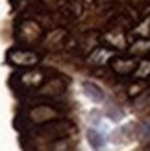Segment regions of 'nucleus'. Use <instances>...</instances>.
<instances>
[{
    "mask_svg": "<svg viewBox=\"0 0 150 151\" xmlns=\"http://www.w3.org/2000/svg\"><path fill=\"white\" fill-rule=\"evenodd\" d=\"M9 61L19 66H32L39 61V57L30 50H13L9 54Z\"/></svg>",
    "mask_w": 150,
    "mask_h": 151,
    "instance_id": "obj_1",
    "label": "nucleus"
},
{
    "mask_svg": "<svg viewBox=\"0 0 150 151\" xmlns=\"http://www.w3.org/2000/svg\"><path fill=\"white\" fill-rule=\"evenodd\" d=\"M82 88H84L85 96H87L91 101H95V103L104 101V92H102V88L96 87L95 83H91V81H84V83H82Z\"/></svg>",
    "mask_w": 150,
    "mask_h": 151,
    "instance_id": "obj_2",
    "label": "nucleus"
},
{
    "mask_svg": "<svg viewBox=\"0 0 150 151\" xmlns=\"http://www.w3.org/2000/svg\"><path fill=\"white\" fill-rule=\"evenodd\" d=\"M87 137H89V144H91L93 147L98 149V147L104 146V138H102V134H100V133H96V131L91 129V131L87 133Z\"/></svg>",
    "mask_w": 150,
    "mask_h": 151,
    "instance_id": "obj_3",
    "label": "nucleus"
}]
</instances>
